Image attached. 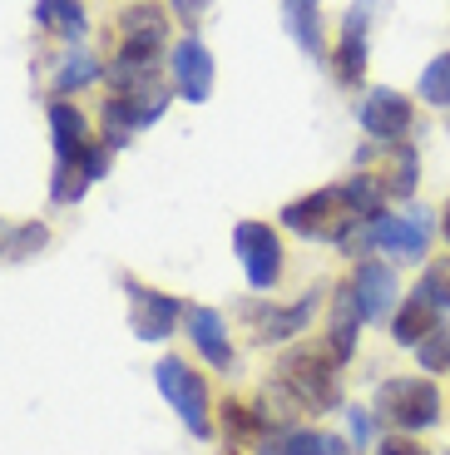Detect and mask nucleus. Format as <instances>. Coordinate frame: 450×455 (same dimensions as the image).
Wrapping results in <instances>:
<instances>
[{"instance_id": "nucleus-27", "label": "nucleus", "mask_w": 450, "mask_h": 455, "mask_svg": "<svg viewBox=\"0 0 450 455\" xmlns=\"http://www.w3.org/2000/svg\"><path fill=\"white\" fill-rule=\"evenodd\" d=\"M416 356H421V366H426L430 376H450V331H430L426 341L416 347Z\"/></svg>"}, {"instance_id": "nucleus-14", "label": "nucleus", "mask_w": 450, "mask_h": 455, "mask_svg": "<svg viewBox=\"0 0 450 455\" xmlns=\"http://www.w3.org/2000/svg\"><path fill=\"white\" fill-rule=\"evenodd\" d=\"M183 322H189V337H193V347L203 352V362L218 366V371H228V366H233V347H228L223 312H213V307H193V312H183Z\"/></svg>"}, {"instance_id": "nucleus-25", "label": "nucleus", "mask_w": 450, "mask_h": 455, "mask_svg": "<svg viewBox=\"0 0 450 455\" xmlns=\"http://www.w3.org/2000/svg\"><path fill=\"white\" fill-rule=\"evenodd\" d=\"M421 100L436 104V109H450V55H436L421 69Z\"/></svg>"}, {"instance_id": "nucleus-31", "label": "nucleus", "mask_w": 450, "mask_h": 455, "mask_svg": "<svg viewBox=\"0 0 450 455\" xmlns=\"http://www.w3.org/2000/svg\"><path fill=\"white\" fill-rule=\"evenodd\" d=\"M208 5H213V0H173V15H179L183 25H198Z\"/></svg>"}, {"instance_id": "nucleus-5", "label": "nucleus", "mask_w": 450, "mask_h": 455, "mask_svg": "<svg viewBox=\"0 0 450 455\" xmlns=\"http://www.w3.org/2000/svg\"><path fill=\"white\" fill-rule=\"evenodd\" d=\"M50 134H55V204H69L75 188L84 194V183H79V159H84V148H90V129H84V114L75 104L55 100L50 104Z\"/></svg>"}, {"instance_id": "nucleus-35", "label": "nucleus", "mask_w": 450, "mask_h": 455, "mask_svg": "<svg viewBox=\"0 0 450 455\" xmlns=\"http://www.w3.org/2000/svg\"><path fill=\"white\" fill-rule=\"evenodd\" d=\"M307 5H317V0H307Z\"/></svg>"}, {"instance_id": "nucleus-30", "label": "nucleus", "mask_w": 450, "mask_h": 455, "mask_svg": "<svg viewBox=\"0 0 450 455\" xmlns=\"http://www.w3.org/2000/svg\"><path fill=\"white\" fill-rule=\"evenodd\" d=\"M104 169H109V144H90L84 148V159H79V183L104 179Z\"/></svg>"}, {"instance_id": "nucleus-11", "label": "nucleus", "mask_w": 450, "mask_h": 455, "mask_svg": "<svg viewBox=\"0 0 450 455\" xmlns=\"http://www.w3.org/2000/svg\"><path fill=\"white\" fill-rule=\"evenodd\" d=\"M164 35H169V20H164L158 5H134V11H125V20H119V60H149V65H154Z\"/></svg>"}, {"instance_id": "nucleus-15", "label": "nucleus", "mask_w": 450, "mask_h": 455, "mask_svg": "<svg viewBox=\"0 0 450 455\" xmlns=\"http://www.w3.org/2000/svg\"><path fill=\"white\" fill-rule=\"evenodd\" d=\"M366 5L372 0H361L357 11H347V25H342V45H337V80L342 84L366 80Z\"/></svg>"}, {"instance_id": "nucleus-16", "label": "nucleus", "mask_w": 450, "mask_h": 455, "mask_svg": "<svg viewBox=\"0 0 450 455\" xmlns=\"http://www.w3.org/2000/svg\"><path fill=\"white\" fill-rule=\"evenodd\" d=\"M361 322H366V317H361L357 297H351V283H347L337 297H332V327H326V341H322L326 356H332L337 366L357 352V327H361Z\"/></svg>"}, {"instance_id": "nucleus-20", "label": "nucleus", "mask_w": 450, "mask_h": 455, "mask_svg": "<svg viewBox=\"0 0 450 455\" xmlns=\"http://www.w3.org/2000/svg\"><path fill=\"white\" fill-rule=\"evenodd\" d=\"M35 20L60 40H79L84 35V5L79 0H35Z\"/></svg>"}, {"instance_id": "nucleus-24", "label": "nucleus", "mask_w": 450, "mask_h": 455, "mask_svg": "<svg viewBox=\"0 0 450 455\" xmlns=\"http://www.w3.org/2000/svg\"><path fill=\"white\" fill-rule=\"evenodd\" d=\"M416 297L426 302V307H436V312H446V307H450V258L430 262L426 273H421V283H416Z\"/></svg>"}, {"instance_id": "nucleus-33", "label": "nucleus", "mask_w": 450, "mask_h": 455, "mask_svg": "<svg viewBox=\"0 0 450 455\" xmlns=\"http://www.w3.org/2000/svg\"><path fill=\"white\" fill-rule=\"evenodd\" d=\"M347 431H351V445H366V435H372L366 411H351V416H347Z\"/></svg>"}, {"instance_id": "nucleus-4", "label": "nucleus", "mask_w": 450, "mask_h": 455, "mask_svg": "<svg viewBox=\"0 0 450 455\" xmlns=\"http://www.w3.org/2000/svg\"><path fill=\"white\" fill-rule=\"evenodd\" d=\"M169 109V90H164V80L158 75H149V80L139 84H125V90H114L109 104H104V124H109V139L104 144H129V134L134 129H149L158 119V114Z\"/></svg>"}, {"instance_id": "nucleus-22", "label": "nucleus", "mask_w": 450, "mask_h": 455, "mask_svg": "<svg viewBox=\"0 0 450 455\" xmlns=\"http://www.w3.org/2000/svg\"><path fill=\"white\" fill-rule=\"evenodd\" d=\"M282 455H357V445L326 431H287L282 435Z\"/></svg>"}, {"instance_id": "nucleus-19", "label": "nucleus", "mask_w": 450, "mask_h": 455, "mask_svg": "<svg viewBox=\"0 0 450 455\" xmlns=\"http://www.w3.org/2000/svg\"><path fill=\"white\" fill-rule=\"evenodd\" d=\"M342 194H347V204H351V213L361 218V223H372V218H382L386 213V183L376 179V173H351L347 183H342Z\"/></svg>"}, {"instance_id": "nucleus-10", "label": "nucleus", "mask_w": 450, "mask_h": 455, "mask_svg": "<svg viewBox=\"0 0 450 455\" xmlns=\"http://www.w3.org/2000/svg\"><path fill=\"white\" fill-rule=\"evenodd\" d=\"M357 119H361V129H366L372 139H382V144H396V139L411 129L416 109H411V100H406V94H396V90H372L366 100H361Z\"/></svg>"}, {"instance_id": "nucleus-21", "label": "nucleus", "mask_w": 450, "mask_h": 455, "mask_svg": "<svg viewBox=\"0 0 450 455\" xmlns=\"http://www.w3.org/2000/svg\"><path fill=\"white\" fill-rule=\"evenodd\" d=\"M386 154H391V164H386V194L391 198H411L416 194V179H421V159H416V148L411 144H386Z\"/></svg>"}, {"instance_id": "nucleus-26", "label": "nucleus", "mask_w": 450, "mask_h": 455, "mask_svg": "<svg viewBox=\"0 0 450 455\" xmlns=\"http://www.w3.org/2000/svg\"><path fill=\"white\" fill-rule=\"evenodd\" d=\"M94 75H100V60L79 50V55H69L65 65L55 69V94H69V90H79V84H90Z\"/></svg>"}, {"instance_id": "nucleus-29", "label": "nucleus", "mask_w": 450, "mask_h": 455, "mask_svg": "<svg viewBox=\"0 0 450 455\" xmlns=\"http://www.w3.org/2000/svg\"><path fill=\"white\" fill-rule=\"evenodd\" d=\"M223 416H228L223 426H228V435H233V441H248V435H258V431H262V421L253 416L248 406H237V401H228Z\"/></svg>"}, {"instance_id": "nucleus-9", "label": "nucleus", "mask_w": 450, "mask_h": 455, "mask_svg": "<svg viewBox=\"0 0 450 455\" xmlns=\"http://www.w3.org/2000/svg\"><path fill=\"white\" fill-rule=\"evenodd\" d=\"M173 84H179V94L189 104H203L208 94H213V55H208V45H203L198 35H183L179 45H173Z\"/></svg>"}, {"instance_id": "nucleus-3", "label": "nucleus", "mask_w": 450, "mask_h": 455, "mask_svg": "<svg viewBox=\"0 0 450 455\" xmlns=\"http://www.w3.org/2000/svg\"><path fill=\"white\" fill-rule=\"evenodd\" d=\"M351 223H361V218L351 213L342 188H317V194L293 198L282 208V228L297 233V238H317V243H347Z\"/></svg>"}, {"instance_id": "nucleus-8", "label": "nucleus", "mask_w": 450, "mask_h": 455, "mask_svg": "<svg viewBox=\"0 0 450 455\" xmlns=\"http://www.w3.org/2000/svg\"><path fill=\"white\" fill-rule=\"evenodd\" d=\"M233 248H237L243 273H248V283L258 287V292L277 287V277H282V243H277V233H272L268 223H237L233 228Z\"/></svg>"}, {"instance_id": "nucleus-18", "label": "nucleus", "mask_w": 450, "mask_h": 455, "mask_svg": "<svg viewBox=\"0 0 450 455\" xmlns=\"http://www.w3.org/2000/svg\"><path fill=\"white\" fill-rule=\"evenodd\" d=\"M430 331H436V307H426L421 297H411V302H401V307L391 312V337L401 341V347H421Z\"/></svg>"}, {"instance_id": "nucleus-34", "label": "nucleus", "mask_w": 450, "mask_h": 455, "mask_svg": "<svg viewBox=\"0 0 450 455\" xmlns=\"http://www.w3.org/2000/svg\"><path fill=\"white\" fill-rule=\"evenodd\" d=\"M440 233L450 238V204H446V213H440Z\"/></svg>"}, {"instance_id": "nucleus-12", "label": "nucleus", "mask_w": 450, "mask_h": 455, "mask_svg": "<svg viewBox=\"0 0 450 455\" xmlns=\"http://www.w3.org/2000/svg\"><path fill=\"white\" fill-rule=\"evenodd\" d=\"M125 287L134 292V312H129V327H134V337H139V341H164V337L173 331V322L183 317L179 297L149 292V287H134V283H125Z\"/></svg>"}, {"instance_id": "nucleus-28", "label": "nucleus", "mask_w": 450, "mask_h": 455, "mask_svg": "<svg viewBox=\"0 0 450 455\" xmlns=\"http://www.w3.org/2000/svg\"><path fill=\"white\" fill-rule=\"evenodd\" d=\"M45 238H50V233H45V223H25V228H15V233H11V243H5L0 252H5V258H25V252L45 248Z\"/></svg>"}, {"instance_id": "nucleus-1", "label": "nucleus", "mask_w": 450, "mask_h": 455, "mask_svg": "<svg viewBox=\"0 0 450 455\" xmlns=\"http://www.w3.org/2000/svg\"><path fill=\"white\" fill-rule=\"evenodd\" d=\"M337 371H342V366L326 356V347H297V352L282 356L277 381H282V391L293 396V406L332 411V406H337V396H342Z\"/></svg>"}, {"instance_id": "nucleus-6", "label": "nucleus", "mask_w": 450, "mask_h": 455, "mask_svg": "<svg viewBox=\"0 0 450 455\" xmlns=\"http://www.w3.org/2000/svg\"><path fill=\"white\" fill-rule=\"evenodd\" d=\"M430 233H436V218L426 208H411L406 218L382 213L366 223V248H376L391 262H421L430 252Z\"/></svg>"}, {"instance_id": "nucleus-2", "label": "nucleus", "mask_w": 450, "mask_h": 455, "mask_svg": "<svg viewBox=\"0 0 450 455\" xmlns=\"http://www.w3.org/2000/svg\"><path fill=\"white\" fill-rule=\"evenodd\" d=\"M376 416L401 435L430 431L440 421V391L421 376H391L376 387Z\"/></svg>"}, {"instance_id": "nucleus-13", "label": "nucleus", "mask_w": 450, "mask_h": 455, "mask_svg": "<svg viewBox=\"0 0 450 455\" xmlns=\"http://www.w3.org/2000/svg\"><path fill=\"white\" fill-rule=\"evenodd\" d=\"M351 297H357V307L366 322H382L391 317L396 307V273L386 262H361L357 273H351Z\"/></svg>"}, {"instance_id": "nucleus-23", "label": "nucleus", "mask_w": 450, "mask_h": 455, "mask_svg": "<svg viewBox=\"0 0 450 455\" xmlns=\"http://www.w3.org/2000/svg\"><path fill=\"white\" fill-rule=\"evenodd\" d=\"M287 30L297 35V45L307 50V55H322V30H317V5H307V0H287Z\"/></svg>"}, {"instance_id": "nucleus-36", "label": "nucleus", "mask_w": 450, "mask_h": 455, "mask_svg": "<svg viewBox=\"0 0 450 455\" xmlns=\"http://www.w3.org/2000/svg\"><path fill=\"white\" fill-rule=\"evenodd\" d=\"M446 455H450V451H446Z\"/></svg>"}, {"instance_id": "nucleus-7", "label": "nucleus", "mask_w": 450, "mask_h": 455, "mask_svg": "<svg viewBox=\"0 0 450 455\" xmlns=\"http://www.w3.org/2000/svg\"><path fill=\"white\" fill-rule=\"evenodd\" d=\"M158 391L169 396V406L179 411V421L189 426L193 435H208L213 421H208V391H203V376H193V366L183 356H164L154 371Z\"/></svg>"}, {"instance_id": "nucleus-17", "label": "nucleus", "mask_w": 450, "mask_h": 455, "mask_svg": "<svg viewBox=\"0 0 450 455\" xmlns=\"http://www.w3.org/2000/svg\"><path fill=\"white\" fill-rule=\"evenodd\" d=\"M317 312V297L307 292L302 302H293V307H253V327H258L262 341H287V337H302V327L312 322Z\"/></svg>"}, {"instance_id": "nucleus-32", "label": "nucleus", "mask_w": 450, "mask_h": 455, "mask_svg": "<svg viewBox=\"0 0 450 455\" xmlns=\"http://www.w3.org/2000/svg\"><path fill=\"white\" fill-rule=\"evenodd\" d=\"M376 455H430V451H421L416 441H406V435H391V441H382V451Z\"/></svg>"}]
</instances>
